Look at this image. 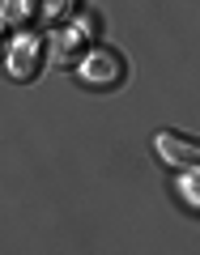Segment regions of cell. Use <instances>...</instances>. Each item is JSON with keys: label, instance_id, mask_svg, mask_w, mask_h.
Segmentation results:
<instances>
[{"label": "cell", "instance_id": "obj_6", "mask_svg": "<svg viewBox=\"0 0 200 255\" xmlns=\"http://www.w3.org/2000/svg\"><path fill=\"white\" fill-rule=\"evenodd\" d=\"M81 30H85V34H98V30H102V17H98V13H81Z\"/></svg>", "mask_w": 200, "mask_h": 255}, {"label": "cell", "instance_id": "obj_5", "mask_svg": "<svg viewBox=\"0 0 200 255\" xmlns=\"http://www.w3.org/2000/svg\"><path fill=\"white\" fill-rule=\"evenodd\" d=\"M183 191H188V200H200V170L188 166V174H183Z\"/></svg>", "mask_w": 200, "mask_h": 255}, {"label": "cell", "instance_id": "obj_4", "mask_svg": "<svg viewBox=\"0 0 200 255\" xmlns=\"http://www.w3.org/2000/svg\"><path fill=\"white\" fill-rule=\"evenodd\" d=\"M51 43H55V47H51V51H55V60L64 64V60H73L77 43H81V30H64V34H55Z\"/></svg>", "mask_w": 200, "mask_h": 255}, {"label": "cell", "instance_id": "obj_3", "mask_svg": "<svg viewBox=\"0 0 200 255\" xmlns=\"http://www.w3.org/2000/svg\"><path fill=\"white\" fill-rule=\"evenodd\" d=\"M9 68H13L17 81H34L38 68H43V47H38L34 38H17L13 51H9Z\"/></svg>", "mask_w": 200, "mask_h": 255}, {"label": "cell", "instance_id": "obj_1", "mask_svg": "<svg viewBox=\"0 0 200 255\" xmlns=\"http://www.w3.org/2000/svg\"><path fill=\"white\" fill-rule=\"evenodd\" d=\"M77 73H81V85H90V90H115L128 77V60L115 47H90L81 55V68Z\"/></svg>", "mask_w": 200, "mask_h": 255}, {"label": "cell", "instance_id": "obj_2", "mask_svg": "<svg viewBox=\"0 0 200 255\" xmlns=\"http://www.w3.org/2000/svg\"><path fill=\"white\" fill-rule=\"evenodd\" d=\"M154 149H158V157H162L166 166H175V170H188V166L200 162V145H196L192 136H183V132H175V128L158 132V136H154Z\"/></svg>", "mask_w": 200, "mask_h": 255}]
</instances>
